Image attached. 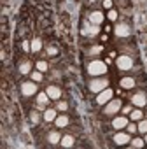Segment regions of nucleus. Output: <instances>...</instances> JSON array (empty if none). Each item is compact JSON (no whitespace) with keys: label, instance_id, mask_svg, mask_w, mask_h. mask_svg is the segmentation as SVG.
Returning <instances> with one entry per match:
<instances>
[{"label":"nucleus","instance_id":"412c9836","mask_svg":"<svg viewBox=\"0 0 147 149\" xmlns=\"http://www.w3.org/2000/svg\"><path fill=\"white\" fill-rule=\"evenodd\" d=\"M47 97H49L47 93H46V95L40 93V95H39V102H40V104H46V102H47Z\"/></svg>","mask_w":147,"mask_h":149},{"label":"nucleus","instance_id":"5701e85b","mask_svg":"<svg viewBox=\"0 0 147 149\" xmlns=\"http://www.w3.org/2000/svg\"><path fill=\"white\" fill-rule=\"evenodd\" d=\"M37 68H39V70H46V68H47L46 61H39V63H37Z\"/></svg>","mask_w":147,"mask_h":149},{"label":"nucleus","instance_id":"dca6fc26","mask_svg":"<svg viewBox=\"0 0 147 149\" xmlns=\"http://www.w3.org/2000/svg\"><path fill=\"white\" fill-rule=\"evenodd\" d=\"M61 144H63V146H65V147H70V146H72V144H74V139H72V137H68V135H67V137H63V139H61Z\"/></svg>","mask_w":147,"mask_h":149},{"label":"nucleus","instance_id":"423d86ee","mask_svg":"<svg viewBox=\"0 0 147 149\" xmlns=\"http://www.w3.org/2000/svg\"><path fill=\"white\" fill-rule=\"evenodd\" d=\"M119 107H121V102H119V100H112V102L107 105L105 114H114V112H117V111H119Z\"/></svg>","mask_w":147,"mask_h":149},{"label":"nucleus","instance_id":"2f4dec72","mask_svg":"<svg viewBox=\"0 0 147 149\" xmlns=\"http://www.w3.org/2000/svg\"><path fill=\"white\" fill-rule=\"evenodd\" d=\"M145 142H147V137H145Z\"/></svg>","mask_w":147,"mask_h":149},{"label":"nucleus","instance_id":"2eb2a0df","mask_svg":"<svg viewBox=\"0 0 147 149\" xmlns=\"http://www.w3.org/2000/svg\"><path fill=\"white\" fill-rule=\"evenodd\" d=\"M56 125H58V126H67V125H68V118H67V116H60V118L56 119Z\"/></svg>","mask_w":147,"mask_h":149},{"label":"nucleus","instance_id":"a211bd4d","mask_svg":"<svg viewBox=\"0 0 147 149\" xmlns=\"http://www.w3.org/2000/svg\"><path fill=\"white\" fill-rule=\"evenodd\" d=\"M58 140H60V135H58V133H51V135H49V142H51V144H56Z\"/></svg>","mask_w":147,"mask_h":149},{"label":"nucleus","instance_id":"6ab92c4d","mask_svg":"<svg viewBox=\"0 0 147 149\" xmlns=\"http://www.w3.org/2000/svg\"><path fill=\"white\" fill-rule=\"evenodd\" d=\"M130 116H131V119H142V112L140 111H133Z\"/></svg>","mask_w":147,"mask_h":149},{"label":"nucleus","instance_id":"a878e982","mask_svg":"<svg viewBox=\"0 0 147 149\" xmlns=\"http://www.w3.org/2000/svg\"><path fill=\"white\" fill-rule=\"evenodd\" d=\"M116 18H117V13L116 11H110L109 13V19H116Z\"/></svg>","mask_w":147,"mask_h":149},{"label":"nucleus","instance_id":"0eeeda50","mask_svg":"<svg viewBox=\"0 0 147 149\" xmlns=\"http://www.w3.org/2000/svg\"><path fill=\"white\" fill-rule=\"evenodd\" d=\"M116 33H117L119 37H126V35L130 33V30H128L126 25H117V26H116Z\"/></svg>","mask_w":147,"mask_h":149},{"label":"nucleus","instance_id":"f3484780","mask_svg":"<svg viewBox=\"0 0 147 149\" xmlns=\"http://www.w3.org/2000/svg\"><path fill=\"white\" fill-rule=\"evenodd\" d=\"M40 46H42V44H40V40H39V39H35V40L32 42V51H39V49H40Z\"/></svg>","mask_w":147,"mask_h":149},{"label":"nucleus","instance_id":"39448f33","mask_svg":"<svg viewBox=\"0 0 147 149\" xmlns=\"http://www.w3.org/2000/svg\"><path fill=\"white\" fill-rule=\"evenodd\" d=\"M110 98H112V90H105V91H102V93L98 95L96 102H98V104H105V102H109Z\"/></svg>","mask_w":147,"mask_h":149},{"label":"nucleus","instance_id":"7c9ffc66","mask_svg":"<svg viewBox=\"0 0 147 149\" xmlns=\"http://www.w3.org/2000/svg\"><path fill=\"white\" fill-rule=\"evenodd\" d=\"M49 54H56V49L54 47H49Z\"/></svg>","mask_w":147,"mask_h":149},{"label":"nucleus","instance_id":"393cba45","mask_svg":"<svg viewBox=\"0 0 147 149\" xmlns=\"http://www.w3.org/2000/svg\"><path fill=\"white\" fill-rule=\"evenodd\" d=\"M32 77H33V81H40V79H42V74H39V72H33V76H32Z\"/></svg>","mask_w":147,"mask_h":149},{"label":"nucleus","instance_id":"bb28decb","mask_svg":"<svg viewBox=\"0 0 147 149\" xmlns=\"http://www.w3.org/2000/svg\"><path fill=\"white\" fill-rule=\"evenodd\" d=\"M135 130H138V126H135V125H128V132H130V133H133Z\"/></svg>","mask_w":147,"mask_h":149},{"label":"nucleus","instance_id":"6e6552de","mask_svg":"<svg viewBox=\"0 0 147 149\" xmlns=\"http://www.w3.org/2000/svg\"><path fill=\"white\" fill-rule=\"evenodd\" d=\"M131 102H133L135 105H138V107H142V105H145V97L138 93V95H135V97L131 98Z\"/></svg>","mask_w":147,"mask_h":149},{"label":"nucleus","instance_id":"f03ea898","mask_svg":"<svg viewBox=\"0 0 147 149\" xmlns=\"http://www.w3.org/2000/svg\"><path fill=\"white\" fill-rule=\"evenodd\" d=\"M131 58H128V56H121V58H117V67L119 68H123V70H128V68H131Z\"/></svg>","mask_w":147,"mask_h":149},{"label":"nucleus","instance_id":"9d476101","mask_svg":"<svg viewBox=\"0 0 147 149\" xmlns=\"http://www.w3.org/2000/svg\"><path fill=\"white\" fill-rule=\"evenodd\" d=\"M89 19H91V23H96V25H100V23L103 21V14H102V13H93V14L89 16Z\"/></svg>","mask_w":147,"mask_h":149},{"label":"nucleus","instance_id":"c756f323","mask_svg":"<svg viewBox=\"0 0 147 149\" xmlns=\"http://www.w3.org/2000/svg\"><path fill=\"white\" fill-rule=\"evenodd\" d=\"M32 121H33V123H37V121H39V116H37V112L32 116Z\"/></svg>","mask_w":147,"mask_h":149},{"label":"nucleus","instance_id":"4be33fe9","mask_svg":"<svg viewBox=\"0 0 147 149\" xmlns=\"http://www.w3.org/2000/svg\"><path fill=\"white\" fill-rule=\"evenodd\" d=\"M138 130H140V132H145V133H147V121H142V123L138 125Z\"/></svg>","mask_w":147,"mask_h":149},{"label":"nucleus","instance_id":"1a4fd4ad","mask_svg":"<svg viewBox=\"0 0 147 149\" xmlns=\"http://www.w3.org/2000/svg\"><path fill=\"white\" fill-rule=\"evenodd\" d=\"M112 125H114V128H124V126H128V121H126V118H116Z\"/></svg>","mask_w":147,"mask_h":149},{"label":"nucleus","instance_id":"cd10ccee","mask_svg":"<svg viewBox=\"0 0 147 149\" xmlns=\"http://www.w3.org/2000/svg\"><path fill=\"white\" fill-rule=\"evenodd\" d=\"M58 109L65 111V109H67V104H65V102H60V104H58Z\"/></svg>","mask_w":147,"mask_h":149},{"label":"nucleus","instance_id":"f8f14e48","mask_svg":"<svg viewBox=\"0 0 147 149\" xmlns=\"http://www.w3.org/2000/svg\"><path fill=\"white\" fill-rule=\"evenodd\" d=\"M121 86H123V88H126V90H130V88H133V86H135V81H133L131 77H124V79L121 81Z\"/></svg>","mask_w":147,"mask_h":149},{"label":"nucleus","instance_id":"b1692460","mask_svg":"<svg viewBox=\"0 0 147 149\" xmlns=\"http://www.w3.org/2000/svg\"><path fill=\"white\" fill-rule=\"evenodd\" d=\"M28 70H30V63L21 65V72H23V74H28Z\"/></svg>","mask_w":147,"mask_h":149},{"label":"nucleus","instance_id":"7ed1b4c3","mask_svg":"<svg viewBox=\"0 0 147 149\" xmlns=\"http://www.w3.org/2000/svg\"><path fill=\"white\" fill-rule=\"evenodd\" d=\"M105 86H109V84H107V79H96V81L91 83V90H93V91H100V90H103Z\"/></svg>","mask_w":147,"mask_h":149},{"label":"nucleus","instance_id":"4468645a","mask_svg":"<svg viewBox=\"0 0 147 149\" xmlns=\"http://www.w3.org/2000/svg\"><path fill=\"white\" fill-rule=\"evenodd\" d=\"M54 118H56V111H53V109L46 111V114H44V119H46V121H53Z\"/></svg>","mask_w":147,"mask_h":149},{"label":"nucleus","instance_id":"aec40b11","mask_svg":"<svg viewBox=\"0 0 147 149\" xmlns=\"http://www.w3.org/2000/svg\"><path fill=\"white\" fill-rule=\"evenodd\" d=\"M131 144H133V147H142V146H144V140L135 139V140H131Z\"/></svg>","mask_w":147,"mask_h":149},{"label":"nucleus","instance_id":"ddd939ff","mask_svg":"<svg viewBox=\"0 0 147 149\" xmlns=\"http://www.w3.org/2000/svg\"><path fill=\"white\" fill-rule=\"evenodd\" d=\"M114 140H116V142H117V144H121V146H123V144H126V142H128V140H130V137H128V135H126V133H117V135H116V139H114Z\"/></svg>","mask_w":147,"mask_h":149},{"label":"nucleus","instance_id":"c85d7f7f","mask_svg":"<svg viewBox=\"0 0 147 149\" xmlns=\"http://www.w3.org/2000/svg\"><path fill=\"white\" fill-rule=\"evenodd\" d=\"M103 6H105L107 9H110V7H112V2H110V0H105V2H103Z\"/></svg>","mask_w":147,"mask_h":149},{"label":"nucleus","instance_id":"20e7f679","mask_svg":"<svg viewBox=\"0 0 147 149\" xmlns=\"http://www.w3.org/2000/svg\"><path fill=\"white\" fill-rule=\"evenodd\" d=\"M21 91H23V95H33V93L37 91V86H35L33 83H25V84L21 86Z\"/></svg>","mask_w":147,"mask_h":149},{"label":"nucleus","instance_id":"f257e3e1","mask_svg":"<svg viewBox=\"0 0 147 149\" xmlns=\"http://www.w3.org/2000/svg\"><path fill=\"white\" fill-rule=\"evenodd\" d=\"M89 74L91 76H102V74H105L107 72V67H105V63H102V61H98V60H95V61H91L89 63Z\"/></svg>","mask_w":147,"mask_h":149},{"label":"nucleus","instance_id":"9b49d317","mask_svg":"<svg viewBox=\"0 0 147 149\" xmlns=\"http://www.w3.org/2000/svg\"><path fill=\"white\" fill-rule=\"evenodd\" d=\"M47 95H49L51 98H60L61 93H60V90H58L56 86H49V88H47Z\"/></svg>","mask_w":147,"mask_h":149}]
</instances>
